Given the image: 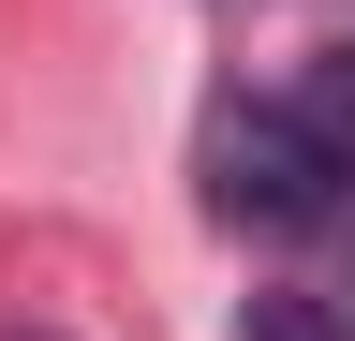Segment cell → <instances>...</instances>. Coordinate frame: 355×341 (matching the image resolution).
I'll list each match as a JSON object with an SVG mask.
<instances>
[{"label":"cell","mask_w":355,"mask_h":341,"mask_svg":"<svg viewBox=\"0 0 355 341\" xmlns=\"http://www.w3.org/2000/svg\"><path fill=\"white\" fill-rule=\"evenodd\" d=\"M355 163L296 119V90H266V104H222V134H207V208L222 223H311V208H340Z\"/></svg>","instance_id":"obj_1"},{"label":"cell","mask_w":355,"mask_h":341,"mask_svg":"<svg viewBox=\"0 0 355 341\" xmlns=\"http://www.w3.org/2000/svg\"><path fill=\"white\" fill-rule=\"evenodd\" d=\"M296 119L326 134L340 163H355V45H326V60H296Z\"/></svg>","instance_id":"obj_2"},{"label":"cell","mask_w":355,"mask_h":341,"mask_svg":"<svg viewBox=\"0 0 355 341\" xmlns=\"http://www.w3.org/2000/svg\"><path fill=\"white\" fill-rule=\"evenodd\" d=\"M237 341H340V312H326V297H252Z\"/></svg>","instance_id":"obj_3"},{"label":"cell","mask_w":355,"mask_h":341,"mask_svg":"<svg viewBox=\"0 0 355 341\" xmlns=\"http://www.w3.org/2000/svg\"><path fill=\"white\" fill-rule=\"evenodd\" d=\"M0 341H60V326H0Z\"/></svg>","instance_id":"obj_4"}]
</instances>
